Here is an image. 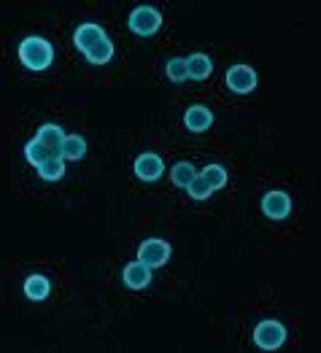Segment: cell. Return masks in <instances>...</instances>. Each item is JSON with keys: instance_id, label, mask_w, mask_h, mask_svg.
Wrapping results in <instances>:
<instances>
[{"instance_id": "44dd1931", "label": "cell", "mask_w": 321, "mask_h": 353, "mask_svg": "<svg viewBox=\"0 0 321 353\" xmlns=\"http://www.w3.org/2000/svg\"><path fill=\"white\" fill-rule=\"evenodd\" d=\"M187 192H189V197H192V200H208L214 189L208 186V181H205L203 175H194L192 181H189V186H187Z\"/></svg>"}, {"instance_id": "ba28073f", "label": "cell", "mask_w": 321, "mask_h": 353, "mask_svg": "<svg viewBox=\"0 0 321 353\" xmlns=\"http://www.w3.org/2000/svg\"><path fill=\"white\" fill-rule=\"evenodd\" d=\"M125 284H127V289H132V291L146 289V286L152 284V267L143 264L141 259H138V261H130L127 267H125Z\"/></svg>"}, {"instance_id": "7c38bea8", "label": "cell", "mask_w": 321, "mask_h": 353, "mask_svg": "<svg viewBox=\"0 0 321 353\" xmlns=\"http://www.w3.org/2000/svg\"><path fill=\"white\" fill-rule=\"evenodd\" d=\"M84 154H87V140H84L81 135H65L60 157L70 162H79V160H84Z\"/></svg>"}, {"instance_id": "7a4b0ae2", "label": "cell", "mask_w": 321, "mask_h": 353, "mask_svg": "<svg viewBox=\"0 0 321 353\" xmlns=\"http://www.w3.org/2000/svg\"><path fill=\"white\" fill-rule=\"evenodd\" d=\"M254 343H257L262 351H276L287 343V326L281 321H259L254 329Z\"/></svg>"}, {"instance_id": "277c9868", "label": "cell", "mask_w": 321, "mask_h": 353, "mask_svg": "<svg viewBox=\"0 0 321 353\" xmlns=\"http://www.w3.org/2000/svg\"><path fill=\"white\" fill-rule=\"evenodd\" d=\"M227 87L235 95H249L257 87V70L251 65H232L227 70Z\"/></svg>"}, {"instance_id": "e0dca14e", "label": "cell", "mask_w": 321, "mask_h": 353, "mask_svg": "<svg viewBox=\"0 0 321 353\" xmlns=\"http://www.w3.org/2000/svg\"><path fill=\"white\" fill-rule=\"evenodd\" d=\"M111 57H114V43H111L108 38H103L100 43H95V46L87 52V60L92 65H105Z\"/></svg>"}, {"instance_id": "4fadbf2b", "label": "cell", "mask_w": 321, "mask_h": 353, "mask_svg": "<svg viewBox=\"0 0 321 353\" xmlns=\"http://www.w3.org/2000/svg\"><path fill=\"white\" fill-rule=\"evenodd\" d=\"M25 294L30 297L32 302L46 299V297L52 294V284H49V278H46V275H30V278L25 281Z\"/></svg>"}, {"instance_id": "8992f818", "label": "cell", "mask_w": 321, "mask_h": 353, "mask_svg": "<svg viewBox=\"0 0 321 353\" xmlns=\"http://www.w3.org/2000/svg\"><path fill=\"white\" fill-rule=\"evenodd\" d=\"M262 211L267 219L281 222L291 213V197L287 192H267L262 197Z\"/></svg>"}, {"instance_id": "9a60e30c", "label": "cell", "mask_w": 321, "mask_h": 353, "mask_svg": "<svg viewBox=\"0 0 321 353\" xmlns=\"http://www.w3.org/2000/svg\"><path fill=\"white\" fill-rule=\"evenodd\" d=\"M25 157H28V162H30V164L41 167L43 162H49L52 157H57V154H54V151H52L46 143H41V140L35 138V140H30V143L25 146Z\"/></svg>"}, {"instance_id": "8fae6325", "label": "cell", "mask_w": 321, "mask_h": 353, "mask_svg": "<svg viewBox=\"0 0 321 353\" xmlns=\"http://www.w3.org/2000/svg\"><path fill=\"white\" fill-rule=\"evenodd\" d=\"M211 70H214L211 57H205V54H200V52L187 60V76L194 78V81H205V78L211 76Z\"/></svg>"}, {"instance_id": "d6986e66", "label": "cell", "mask_w": 321, "mask_h": 353, "mask_svg": "<svg viewBox=\"0 0 321 353\" xmlns=\"http://www.w3.org/2000/svg\"><path fill=\"white\" fill-rule=\"evenodd\" d=\"M194 175V167L189 162H178V164H173V170H170V178H173V184L176 186H189V181H192Z\"/></svg>"}, {"instance_id": "3957f363", "label": "cell", "mask_w": 321, "mask_h": 353, "mask_svg": "<svg viewBox=\"0 0 321 353\" xmlns=\"http://www.w3.org/2000/svg\"><path fill=\"white\" fill-rule=\"evenodd\" d=\"M162 28V14L152 6H138L130 14V30L138 35H154Z\"/></svg>"}, {"instance_id": "6da1fadb", "label": "cell", "mask_w": 321, "mask_h": 353, "mask_svg": "<svg viewBox=\"0 0 321 353\" xmlns=\"http://www.w3.org/2000/svg\"><path fill=\"white\" fill-rule=\"evenodd\" d=\"M19 60L25 67L30 70H46L49 65L54 63V49L46 38H38V35H30L19 43Z\"/></svg>"}, {"instance_id": "5b68a950", "label": "cell", "mask_w": 321, "mask_h": 353, "mask_svg": "<svg viewBox=\"0 0 321 353\" xmlns=\"http://www.w3.org/2000/svg\"><path fill=\"white\" fill-rule=\"evenodd\" d=\"M170 251H173V248H170V243H167V240H162V237H149V240H143V243H141V248H138V259L154 270V267H162V264L170 259Z\"/></svg>"}, {"instance_id": "ffe728a7", "label": "cell", "mask_w": 321, "mask_h": 353, "mask_svg": "<svg viewBox=\"0 0 321 353\" xmlns=\"http://www.w3.org/2000/svg\"><path fill=\"white\" fill-rule=\"evenodd\" d=\"M165 70H167V78L176 81V84H181V81L189 78V76H187V60H181V57H173L170 63L165 65Z\"/></svg>"}, {"instance_id": "5bb4252c", "label": "cell", "mask_w": 321, "mask_h": 353, "mask_svg": "<svg viewBox=\"0 0 321 353\" xmlns=\"http://www.w3.org/2000/svg\"><path fill=\"white\" fill-rule=\"evenodd\" d=\"M38 140L46 143L54 154H60V149H63V143H65V132H63V127H57V125H43V127L38 129Z\"/></svg>"}, {"instance_id": "52a82bcc", "label": "cell", "mask_w": 321, "mask_h": 353, "mask_svg": "<svg viewBox=\"0 0 321 353\" xmlns=\"http://www.w3.org/2000/svg\"><path fill=\"white\" fill-rule=\"evenodd\" d=\"M162 173H165V162H162V157L154 154V151H146V154H141V157L135 160V175H138L141 181H146V184L157 181Z\"/></svg>"}, {"instance_id": "ac0fdd59", "label": "cell", "mask_w": 321, "mask_h": 353, "mask_svg": "<svg viewBox=\"0 0 321 353\" xmlns=\"http://www.w3.org/2000/svg\"><path fill=\"white\" fill-rule=\"evenodd\" d=\"M200 175L208 181L211 189H225L227 186V170L222 164H205V170Z\"/></svg>"}, {"instance_id": "9c48e42d", "label": "cell", "mask_w": 321, "mask_h": 353, "mask_svg": "<svg viewBox=\"0 0 321 353\" xmlns=\"http://www.w3.org/2000/svg\"><path fill=\"white\" fill-rule=\"evenodd\" d=\"M103 38H108L105 35V30L100 28V25H95V22H87V25H81V28H76V35H73V43H76V49H81L84 54L95 46V43H100Z\"/></svg>"}, {"instance_id": "2e32d148", "label": "cell", "mask_w": 321, "mask_h": 353, "mask_svg": "<svg viewBox=\"0 0 321 353\" xmlns=\"http://www.w3.org/2000/svg\"><path fill=\"white\" fill-rule=\"evenodd\" d=\"M38 175H41L43 181H60L65 175V160L57 154V157H52L49 162H43V164L38 167Z\"/></svg>"}, {"instance_id": "30bf717a", "label": "cell", "mask_w": 321, "mask_h": 353, "mask_svg": "<svg viewBox=\"0 0 321 353\" xmlns=\"http://www.w3.org/2000/svg\"><path fill=\"white\" fill-rule=\"evenodd\" d=\"M184 125H187V129H192V132H205V129L214 125V114L205 105H192L184 114Z\"/></svg>"}]
</instances>
